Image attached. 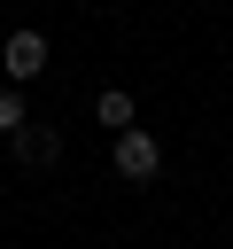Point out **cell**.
<instances>
[{
  "label": "cell",
  "instance_id": "1",
  "mask_svg": "<svg viewBox=\"0 0 233 249\" xmlns=\"http://www.w3.org/2000/svg\"><path fill=\"white\" fill-rule=\"evenodd\" d=\"M0 70H8L16 86L47 78V31H8V47H0Z\"/></svg>",
  "mask_w": 233,
  "mask_h": 249
},
{
  "label": "cell",
  "instance_id": "2",
  "mask_svg": "<svg viewBox=\"0 0 233 249\" xmlns=\"http://www.w3.org/2000/svg\"><path fill=\"white\" fill-rule=\"evenodd\" d=\"M109 156H116V171H124V179H155V171H163V148H155V132H132V124L109 140Z\"/></svg>",
  "mask_w": 233,
  "mask_h": 249
},
{
  "label": "cell",
  "instance_id": "3",
  "mask_svg": "<svg viewBox=\"0 0 233 249\" xmlns=\"http://www.w3.org/2000/svg\"><path fill=\"white\" fill-rule=\"evenodd\" d=\"M54 156H62V132H54V124H16V163L39 171V163H54Z\"/></svg>",
  "mask_w": 233,
  "mask_h": 249
},
{
  "label": "cell",
  "instance_id": "4",
  "mask_svg": "<svg viewBox=\"0 0 233 249\" xmlns=\"http://www.w3.org/2000/svg\"><path fill=\"white\" fill-rule=\"evenodd\" d=\"M93 117H101V132H124V124H132V93H124V86H101Z\"/></svg>",
  "mask_w": 233,
  "mask_h": 249
},
{
  "label": "cell",
  "instance_id": "5",
  "mask_svg": "<svg viewBox=\"0 0 233 249\" xmlns=\"http://www.w3.org/2000/svg\"><path fill=\"white\" fill-rule=\"evenodd\" d=\"M16 124H23V101H16L8 86H0V132H16Z\"/></svg>",
  "mask_w": 233,
  "mask_h": 249
}]
</instances>
